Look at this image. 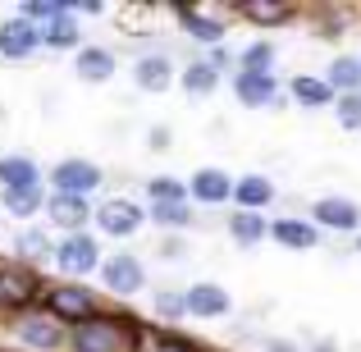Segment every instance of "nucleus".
<instances>
[{
	"label": "nucleus",
	"instance_id": "obj_1",
	"mask_svg": "<svg viewBox=\"0 0 361 352\" xmlns=\"http://www.w3.org/2000/svg\"><path fill=\"white\" fill-rule=\"evenodd\" d=\"M69 348L73 352H133V334L110 316H92L69 329Z\"/></svg>",
	"mask_w": 361,
	"mask_h": 352
},
{
	"label": "nucleus",
	"instance_id": "obj_2",
	"mask_svg": "<svg viewBox=\"0 0 361 352\" xmlns=\"http://www.w3.org/2000/svg\"><path fill=\"white\" fill-rule=\"evenodd\" d=\"M51 261L60 265V270L69 274V284H73V279H82V274H92L101 265V243L87 229L82 233H64L60 243H51Z\"/></svg>",
	"mask_w": 361,
	"mask_h": 352
},
{
	"label": "nucleus",
	"instance_id": "obj_3",
	"mask_svg": "<svg viewBox=\"0 0 361 352\" xmlns=\"http://www.w3.org/2000/svg\"><path fill=\"white\" fill-rule=\"evenodd\" d=\"M97 311H101V298L92 289H82V284H60V289L46 293V316H55L60 325L69 320V329L82 325V320H92Z\"/></svg>",
	"mask_w": 361,
	"mask_h": 352
},
{
	"label": "nucleus",
	"instance_id": "obj_4",
	"mask_svg": "<svg viewBox=\"0 0 361 352\" xmlns=\"http://www.w3.org/2000/svg\"><path fill=\"white\" fill-rule=\"evenodd\" d=\"M97 274H101V284H106V293H115V298H137V293L147 289V265H142L133 252L101 256Z\"/></svg>",
	"mask_w": 361,
	"mask_h": 352
},
{
	"label": "nucleus",
	"instance_id": "obj_5",
	"mask_svg": "<svg viewBox=\"0 0 361 352\" xmlns=\"http://www.w3.org/2000/svg\"><path fill=\"white\" fill-rule=\"evenodd\" d=\"M142 220H147V211L137 202H128V197H110V202L92 206V224L110 238H133L142 229Z\"/></svg>",
	"mask_w": 361,
	"mask_h": 352
},
{
	"label": "nucleus",
	"instance_id": "obj_6",
	"mask_svg": "<svg viewBox=\"0 0 361 352\" xmlns=\"http://www.w3.org/2000/svg\"><path fill=\"white\" fill-rule=\"evenodd\" d=\"M14 339L23 348H32V352H51V348H60L64 339H69V329H64L55 316H46V311H32V316L14 320Z\"/></svg>",
	"mask_w": 361,
	"mask_h": 352
},
{
	"label": "nucleus",
	"instance_id": "obj_7",
	"mask_svg": "<svg viewBox=\"0 0 361 352\" xmlns=\"http://www.w3.org/2000/svg\"><path fill=\"white\" fill-rule=\"evenodd\" d=\"M51 183H55V193H64V197H87V193L101 188V169L82 156H69L51 169Z\"/></svg>",
	"mask_w": 361,
	"mask_h": 352
},
{
	"label": "nucleus",
	"instance_id": "obj_8",
	"mask_svg": "<svg viewBox=\"0 0 361 352\" xmlns=\"http://www.w3.org/2000/svg\"><path fill=\"white\" fill-rule=\"evenodd\" d=\"M42 279L37 270H18V265H0V311H23L37 302Z\"/></svg>",
	"mask_w": 361,
	"mask_h": 352
},
{
	"label": "nucleus",
	"instance_id": "obj_9",
	"mask_svg": "<svg viewBox=\"0 0 361 352\" xmlns=\"http://www.w3.org/2000/svg\"><path fill=\"white\" fill-rule=\"evenodd\" d=\"M183 302H188V316H197V320H224L233 311V298L220 289V284H211V279L192 284V289L183 293Z\"/></svg>",
	"mask_w": 361,
	"mask_h": 352
},
{
	"label": "nucleus",
	"instance_id": "obj_10",
	"mask_svg": "<svg viewBox=\"0 0 361 352\" xmlns=\"http://www.w3.org/2000/svg\"><path fill=\"white\" fill-rule=\"evenodd\" d=\"M174 14H178V28H183L192 42H202V46H224L229 23H220L211 9H202V5H174Z\"/></svg>",
	"mask_w": 361,
	"mask_h": 352
},
{
	"label": "nucleus",
	"instance_id": "obj_11",
	"mask_svg": "<svg viewBox=\"0 0 361 352\" xmlns=\"http://www.w3.org/2000/svg\"><path fill=\"white\" fill-rule=\"evenodd\" d=\"M42 211L51 215V224H60L64 233H82V229L92 224V202H87V197H64V193H51Z\"/></svg>",
	"mask_w": 361,
	"mask_h": 352
},
{
	"label": "nucleus",
	"instance_id": "obj_12",
	"mask_svg": "<svg viewBox=\"0 0 361 352\" xmlns=\"http://www.w3.org/2000/svg\"><path fill=\"white\" fill-rule=\"evenodd\" d=\"M32 51H42V28H32L27 18H5L0 23V55L5 60H27Z\"/></svg>",
	"mask_w": 361,
	"mask_h": 352
},
{
	"label": "nucleus",
	"instance_id": "obj_13",
	"mask_svg": "<svg viewBox=\"0 0 361 352\" xmlns=\"http://www.w3.org/2000/svg\"><path fill=\"white\" fill-rule=\"evenodd\" d=\"M311 224L316 229H338V233H353L361 224V211L348 197H320L316 206H311Z\"/></svg>",
	"mask_w": 361,
	"mask_h": 352
},
{
	"label": "nucleus",
	"instance_id": "obj_14",
	"mask_svg": "<svg viewBox=\"0 0 361 352\" xmlns=\"http://www.w3.org/2000/svg\"><path fill=\"white\" fill-rule=\"evenodd\" d=\"M188 202H202V206L233 202V178L224 174V169H197L192 183H188Z\"/></svg>",
	"mask_w": 361,
	"mask_h": 352
},
{
	"label": "nucleus",
	"instance_id": "obj_15",
	"mask_svg": "<svg viewBox=\"0 0 361 352\" xmlns=\"http://www.w3.org/2000/svg\"><path fill=\"white\" fill-rule=\"evenodd\" d=\"M274 73H233V97L247 110H265L274 101Z\"/></svg>",
	"mask_w": 361,
	"mask_h": 352
},
{
	"label": "nucleus",
	"instance_id": "obj_16",
	"mask_svg": "<svg viewBox=\"0 0 361 352\" xmlns=\"http://www.w3.org/2000/svg\"><path fill=\"white\" fill-rule=\"evenodd\" d=\"M0 188H5V193L42 188V165H37L32 156H0Z\"/></svg>",
	"mask_w": 361,
	"mask_h": 352
},
{
	"label": "nucleus",
	"instance_id": "obj_17",
	"mask_svg": "<svg viewBox=\"0 0 361 352\" xmlns=\"http://www.w3.org/2000/svg\"><path fill=\"white\" fill-rule=\"evenodd\" d=\"M115 55L106 51V46H78V60H73V73H78L82 83H110L115 78Z\"/></svg>",
	"mask_w": 361,
	"mask_h": 352
},
{
	"label": "nucleus",
	"instance_id": "obj_18",
	"mask_svg": "<svg viewBox=\"0 0 361 352\" xmlns=\"http://www.w3.org/2000/svg\"><path fill=\"white\" fill-rule=\"evenodd\" d=\"M270 238L279 247H293V252H311V247L320 243V229L311 220H293V215H283V220L270 224Z\"/></svg>",
	"mask_w": 361,
	"mask_h": 352
},
{
	"label": "nucleus",
	"instance_id": "obj_19",
	"mask_svg": "<svg viewBox=\"0 0 361 352\" xmlns=\"http://www.w3.org/2000/svg\"><path fill=\"white\" fill-rule=\"evenodd\" d=\"M274 202V183L265 174H243L233 178V206L238 211H261V206Z\"/></svg>",
	"mask_w": 361,
	"mask_h": 352
},
{
	"label": "nucleus",
	"instance_id": "obj_20",
	"mask_svg": "<svg viewBox=\"0 0 361 352\" xmlns=\"http://www.w3.org/2000/svg\"><path fill=\"white\" fill-rule=\"evenodd\" d=\"M288 97L298 101V106H307V110H320V106H334V101H338V92L329 87L325 78H311V73H298V78L288 83Z\"/></svg>",
	"mask_w": 361,
	"mask_h": 352
},
{
	"label": "nucleus",
	"instance_id": "obj_21",
	"mask_svg": "<svg viewBox=\"0 0 361 352\" xmlns=\"http://www.w3.org/2000/svg\"><path fill=\"white\" fill-rule=\"evenodd\" d=\"M133 78H137L142 92H165L174 83V64H169V55H142L133 64Z\"/></svg>",
	"mask_w": 361,
	"mask_h": 352
},
{
	"label": "nucleus",
	"instance_id": "obj_22",
	"mask_svg": "<svg viewBox=\"0 0 361 352\" xmlns=\"http://www.w3.org/2000/svg\"><path fill=\"white\" fill-rule=\"evenodd\" d=\"M229 238L238 247H256V243L270 238V224L261 220V211H233L229 215Z\"/></svg>",
	"mask_w": 361,
	"mask_h": 352
},
{
	"label": "nucleus",
	"instance_id": "obj_23",
	"mask_svg": "<svg viewBox=\"0 0 361 352\" xmlns=\"http://www.w3.org/2000/svg\"><path fill=\"white\" fill-rule=\"evenodd\" d=\"M133 352H202V348L169 334V329H137L133 334Z\"/></svg>",
	"mask_w": 361,
	"mask_h": 352
},
{
	"label": "nucleus",
	"instance_id": "obj_24",
	"mask_svg": "<svg viewBox=\"0 0 361 352\" xmlns=\"http://www.w3.org/2000/svg\"><path fill=\"white\" fill-rule=\"evenodd\" d=\"M42 46H51V51H78L82 46V28L73 14H60L51 28H42Z\"/></svg>",
	"mask_w": 361,
	"mask_h": 352
},
{
	"label": "nucleus",
	"instance_id": "obj_25",
	"mask_svg": "<svg viewBox=\"0 0 361 352\" xmlns=\"http://www.w3.org/2000/svg\"><path fill=\"white\" fill-rule=\"evenodd\" d=\"M325 83L338 92V97H353V92H361V60H357V55H338V60L329 64Z\"/></svg>",
	"mask_w": 361,
	"mask_h": 352
},
{
	"label": "nucleus",
	"instance_id": "obj_26",
	"mask_svg": "<svg viewBox=\"0 0 361 352\" xmlns=\"http://www.w3.org/2000/svg\"><path fill=\"white\" fill-rule=\"evenodd\" d=\"M238 14L261 28H279L293 18V5H283V0H247V5H238Z\"/></svg>",
	"mask_w": 361,
	"mask_h": 352
},
{
	"label": "nucleus",
	"instance_id": "obj_27",
	"mask_svg": "<svg viewBox=\"0 0 361 352\" xmlns=\"http://www.w3.org/2000/svg\"><path fill=\"white\" fill-rule=\"evenodd\" d=\"M178 83H183V92H188V97H211V92L220 87V73H215L206 60H192L183 73H178Z\"/></svg>",
	"mask_w": 361,
	"mask_h": 352
},
{
	"label": "nucleus",
	"instance_id": "obj_28",
	"mask_svg": "<svg viewBox=\"0 0 361 352\" xmlns=\"http://www.w3.org/2000/svg\"><path fill=\"white\" fill-rule=\"evenodd\" d=\"M147 215L156 224H165V229H188V224H192V206L188 202H151Z\"/></svg>",
	"mask_w": 361,
	"mask_h": 352
},
{
	"label": "nucleus",
	"instance_id": "obj_29",
	"mask_svg": "<svg viewBox=\"0 0 361 352\" xmlns=\"http://www.w3.org/2000/svg\"><path fill=\"white\" fill-rule=\"evenodd\" d=\"M46 206L42 188H23V193H5V211L14 215V220H32L37 211Z\"/></svg>",
	"mask_w": 361,
	"mask_h": 352
},
{
	"label": "nucleus",
	"instance_id": "obj_30",
	"mask_svg": "<svg viewBox=\"0 0 361 352\" xmlns=\"http://www.w3.org/2000/svg\"><path fill=\"white\" fill-rule=\"evenodd\" d=\"M60 14H69V5H60V0H27L18 18H27L32 28H51Z\"/></svg>",
	"mask_w": 361,
	"mask_h": 352
},
{
	"label": "nucleus",
	"instance_id": "obj_31",
	"mask_svg": "<svg viewBox=\"0 0 361 352\" xmlns=\"http://www.w3.org/2000/svg\"><path fill=\"white\" fill-rule=\"evenodd\" d=\"M147 197L151 202H188V183L169 178V174H156V178H147Z\"/></svg>",
	"mask_w": 361,
	"mask_h": 352
},
{
	"label": "nucleus",
	"instance_id": "obj_32",
	"mask_svg": "<svg viewBox=\"0 0 361 352\" xmlns=\"http://www.w3.org/2000/svg\"><path fill=\"white\" fill-rule=\"evenodd\" d=\"M14 243H18V256H27L32 265L37 261H51V238H46L42 229H23Z\"/></svg>",
	"mask_w": 361,
	"mask_h": 352
},
{
	"label": "nucleus",
	"instance_id": "obj_33",
	"mask_svg": "<svg viewBox=\"0 0 361 352\" xmlns=\"http://www.w3.org/2000/svg\"><path fill=\"white\" fill-rule=\"evenodd\" d=\"M238 60H243V69H238V73H270V64H274V46H270V42H256V46H247Z\"/></svg>",
	"mask_w": 361,
	"mask_h": 352
},
{
	"label": "nucleus",
	"instance_id": "obj_34",
	"mask_svg": "<svg viewBox=\"0 0 361 352\" xmlns=\"http://www.w3.org/2000/svg\"><path fill=\"white\" fill-rule=\"evenodd\" d=\"M156 316L165 320V325H178V320H188L183 293H160V298H156Z\"/></svg>",
	"mask_w": 361,
	"mask_h": 352
},
{
	"label": "nucleus",
	"instance_id": "obj_35",
	"mask_svg": "<svg viewBox=\"0 0 361 352\" xmlns=\"http://www.w3.org/2000/svg\"><path fill=\"white\" fill-rule=\"evenodd\" d=\"M334 110H338V123H343L348 133H361V97H357V92H353V97H338Z\"/></svg>",
	"mask_w": 361,
	"mask_h": 352
},
{
	"label": "nucleus",
	"instance_id": "obj_36",
	"mask_svg": "<svg viewBox=\"0 0 361 352\" xmlns=\"http://www.w3.org/2000/svg\"><path fill=\"white\" fill-rule=\"evenodd\" d=\"M69 14L78 18V14H106V5L101 0H78V5H69Z\"/></svg>",
	"mask_w": 361,
	"mask_h": 352
},
{
	"label": "nucleus",
	"instance_id": "obj_37",
	"mask_svg": "<svg viewBox=\"0 0 361 352\" xmlns=\"http://www.w3.org/2000/svg\"><path fill=\"white\" fill-rule=\"evenodd\" d=\"M270 352H298L293 344H270Z\"/></svg>",
	"mask_w": 361,
	"mask_h": 352
},
{
	"label": "nucleus",
	"instance_id": "obj_38",
	"mask_svg": "<svg viewBox=\"0 0 361 352\" xmlns=\"http://www.w3.org/2000/svg\"><path fill=\"white\" fill-rule=\"evenodd\" d=\"M357 252H361V238H357Z\"/></svg>",
	"mask_w": 361,
	"mask_h": 352
},
{
	"label": "nucleus",
	"instance_id": "obj_39",
	"mask_svg": "<svg viewBox=\"0 0 361 352\" xmlns=\"http://www.w3.org/2000/svg\"><path fill=\"white\" fill-rule=\"evenodd\" d=\"M357 97H361V92H357Z\"/></svg>",
	"mask_w": 361,
	"mask_h": 352
}]
</instances>
